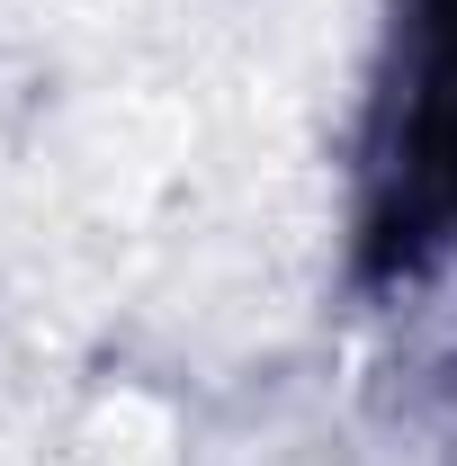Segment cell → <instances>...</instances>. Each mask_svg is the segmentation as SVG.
I'll use <instances>...</instances> for the list:
<instances>
[{
  "mask_svg": "<svg viewBox=\"0 0 457 466\" xmlns=\"http://www.w3.org/2000/svg\"><path fill=\"white\" fill-rule=\"evenodd\" d=\"M449 242H457V0H403L386 126H377L368 269H421Z\"/></svg>",
  "mask_w": 457,
  "mask_h": 466,
  "instance_id": "1",
  "label": "cell"
}]
</instances>
